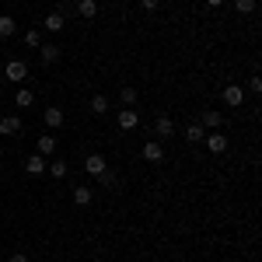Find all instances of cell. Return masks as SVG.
Returning a JSON list of instances; mask_svg holds the SVG:
<instances>
[{
  "label": "cell",
  "instance_id": "obj_18",
  "mask_svg": "<svg viewBox=\"0 0 262 262\" xmlns=\"http://www.w3.org/2000/svg\"><path fill=\"white\" fill-rule=\"evenodd\" d=\"M203 137H206V129H203L200 122H192V126H185V140H192V143H203Z\"/></svg>",
  "mask_w": 262,
  "mask_h": 262
},
{
  "label": "cell",
  "instance_id": "obj_19",
  "mask_svg": "<svg viewBox=\"0 0 262 262\" xmlns=\"http://www.w3.org/2000/svg\"><path fill=\"white\" fill-rule=\"evenodd\" d=\"M88 108H91V112H95V116H105V112H108V98H105V95H95V98H91V105H88Z\"/></svg>",
  "mask_w": 262,
  "mask_h": 262
},
{
  "label": "cell",
  "instance_id": "obj_8",
  "mask_svg": "<svg viewBox=\"0 0 262 262\" xmlns=\"http://www.w3.org/2000/svg\"><path fill=\"white\" fill-rule=\"evenodd\" d=\"M242 101H245L242 84H227V88H224V105H231V108H242Z\"/></svg>",
  "mask_w": 262,
  "mask_h": 262
},
{
  "label": "cell",
  "instance_id": "obj_7",
  "mask_svg": "<svg viewBox=\"0 0 262 262\" xmlns=\"http://www.w3.org/2000/svg\"><path fill=\"white\" fill-rule=\"evenodd\" d=\"M200 126L206 129V133H213V129H221V126H224V116L217 112V108H206V112L200 116Z\"/></svg>",
  "mask_w": 262,
  "mask_h": 262
},
{
  "label": "cell",
  "instance_id": "obj_3",
  "mask_svg": "<svg viewBox=\"0 0 262 262\" xmlns=\"http://www.w3.org/2000/svg\"><path fill=\"white\" fill-rule=\"evenodd\" d=\"M4 74H7V77H11L14 84L28 81V63H25V60H11L7 67H4Z\"/></svg>",
  "mask_w": 262,
  "mask_h": 262
},
{
  "label": "cell",
  "instance_id": "obj_9",
  "mask_svg": "<svg viewBox=\"0 0 262 262\" xmlns=\"http://www.w3.org/2000/svg\"><path fill=\"white\" fill-rule=\"evenodd\" d=\"M143 161L161 164V161H164V147H161L158 140H147V143H143Z\"/></svg>",
  "mask_w": 262,
  "mask_h": 262
},
{
  "label": "cell",
  "instance_id": "obj_6",
  "mask_svg": "<svg viewBox=\"0 0 262 262\" xmlns=\"http://www.w3.org/2000/svg\"><path fill=\"white\" fill-rule=\"evenodd\" d=\"M42 126H46V129H60V126H63V108H60V105H46Z\"/></svg>",
  "mask_w": 262,
  "mask_h": 262
},
{
  "label": "cell",
  "instance_id": "obj_22",
  "mask_svg": "<svg viewBox=\"0 0 262 262\" xmlns=\"http://www.w3.org/2000/svg\"><path fill=\"white\" fill-rule=\"evenodd\" d=\"M119 101H122V108H133V105H137V91H133V88H122Z\"/></svg>",
  "mask_w": 262,
  "mask_h": 262
},
{
  "label": "cell",
  "instance_id": "obj_2",
  "mask_svg": "<svg viewBox=\"0 0 262 262\" xmlns=\"http://www.w3.org/2000/svg\"><path fill=\"white\" fill-rule=\"evenodd\" d=\"M116 122H119V129H126V133H133V129L140 126V112H137V108H119V116H116Z\"/></svg>",
  "mask_w": 262,
  "mask_h": 262
},
{
  "label": "cell",
  "instance_id": "obj_10",
  "mask_svg": "<svg viewBox=\"0 0 262 262\" xmlns=\"http://www.w3.org/2000/svg\"><path fill=\"white\" fill-rule=\"evenodd\" d=\"M35 154H42V158H53V154H56V137H53V133H42L39 140H35Z\"/></svg>",
  "mask_w": 262,
  "mask_h": 262
},
{
  "label": "cell",
  "instance_id": "obj_21",
  "mask_svg": "<svg viewBox=\"0 0 262 262\" xmlns=\"http://www.w3.org/2000/svg\"><path fill=\"white\" fill-rule=\"evenodd\" d=\"M255 7H259V0H234V11L238 14H255Z\"/></svg>",
  "mask_w": 262,
  "mask_h": 262
},
{
  "label": "cell",
  "instance_id": "obj_17",
  "mask_svg": "<svg viewBox=\"0 0 262 262\" xmlns=\"http://www.w3.org/2000/svg\"><path fill=\"white\" fill-rule=\"evenodd\" d=\"M63 25H67V18H63L60 11H53V14H46V28H49V32H63Z\"/></svg>",
  "mask_w": 262,
  "mask_h": 262
},
{
  "label": "cell",
  "instance_id": "obj_4",
  "mask_svg": "<svg viewBox=\"0 0 262 262\" xmlns=\"http://www.w3.org/2000/svg\"><path fill=\"white\" fill-rule=\"evenodd\" d=\"M84 171H88V175H95V179H101V175L108 171V164H105L101 154H88V158H84Z\"/></svg>",
  "mask_w": 262,
  "mask_h": 262
},
{
  "label": "cell",
  "instance_id": "obj_13",
  "mask_svg": "<svg viewBox=\"0 0 262 262\" xmlns=\"http://www.w3.org/2000/svg\"><path fill=\"white\" fill-rule=\"evenodd\" d=\"M46 158H42V154H32V158H25V168H28V175H42V171H46Z\"/></svg>",
  "mask_w": 262,
  "mask_h": 262
},
{
  "label": "cell",
  "instance_id": "obj_24",
  "mask_svg": "<svg viewBox=\"0 0 262 262\" xmlns=\"http://www.w3.org/2000/svg\"><path fill=\"white\" fill-rule=\"evenodd\" d=\"M25 46H32V49H39V46H42V35L35 32V28H32V32H25Z\"/></svg>",
  "mask_w": 262,
  "mask_h": 262
},
{
  "label": "cell",
  "instance_id": "obj_27",
  "mask_svg": "<svg viewBox=\"0 0 262 262\" xmlns=\"http://www.w3.org/2000/svg\"><path fill=\"white\" fill-rule=\"evenodd\" d=\"M206 4H210V7H221V4H224V0H206Z\"/></svg>",
  "mask_w": 262,
  "mask_h": 262
},
{
  "label": "cell",
  "instance_id": "obj_12",
  "mask_svg": "<svg viewBox=\"0 0 262 262\" xmlns=\"http://www.w3.org/2000/svg\"><path fill=\"white\" fill-rule=\"evenodd\" d=\"M18 133H21L18 116H4V119H0V137H18Z\"/></svg>",
  "mask_w": 262,
  "mask_h": 262
},
{
  "label": "cell",
  "instance_id": "obj_20",
  "mask_svg": "<svg viewBox=\"0 0 262 262\" xmlns=\"http://www.w3.org/2000/svg\"><path fill=\"white\" fill-rule=\"evenodd\" d=\"M32 101H35V95H32V91H28V88H21L18 95H14V105H18V108H28V105H32Z\"/></svg>",
  "mask_w": 262,
  "mask_h": 262
},
{
  "label": "cell",
  "instance_id": "obj_23",
  "mask_svg": "<svg viewBox=\"0 0 262 262\" xmlns=\"http://www.w3.org/2000/svg\"><path fill=\"white\" fill-rule=\"evenodd\" d=\"M67 171H70L67 161H49V175H53V179H67Z\"/></svg>",
  "mask_w": 262,
  "mask_h": 262
},
{
  "label": "cell",
  "instance_id": "obj_11",
  "mask_svg": "<svg viewBox=\"0 0 262 262\" xmlns=\"http://www.w3.org/2000/svg\"><path fill=\"white\" fill-rule=\"evenodd\" d=\"M154 133H158V140L175 137V122H171V116H158V122H154Z\"/></svg>",
  "mask_w": 262,
  "mask_h": 262
},
{
  "label": "cell",
  "instance_id": "obj_25",
  "mask_svg": "<svg viewBox=\"0 0 262 262\" xmlns=\"http://www.w3.org/2000/svg\"><path fill=\"white\" fill-rule=\"evenodd\" d=\"M158 4H161V0H140L143 11H158Z\"/></svg>",
  "mask_w": 262,
  "mask_h": 262
},
{
  "label": "cell",
  "instance_id": "obj_26",
  "mask_svg": "<svg viewBox=\"0 0 262 262\" xmlns=\"http://www.w3.org/2000/svg\"><path fill=\"white\" fill-rule=\"evenodd\" d=\"M7 262H28V255H25V252H14V255H11Z\"/></svg>",
  "mask_w": 262,
  "mask_h": 262
},
{
  "label": "cell",
  "instance_id": "obj_14",
  "mask_svg": "<svg viewBox=\"0 0 262 262\" xmlns=\"http://www.w3.org/2000/svg\"><path fill=\"white\" fill-rule=\"evenodd\" d=\"M77 14H81L84 21L98 18V0H81V4H77Z\"/></svg>",
  "mask_w": 262,
  "mask_h": 262
},
{
  "label": "cell",
  "instance_id": "obj_5",
  "mask_svg": "<svg viewBox=\"0 0 262 262\" xmlns=\"http://www.w3.org/2000/svg\"><path fill=\"white\" fill-rule=\"evenodd\" d=\"M63 56V49L56 46V42H42L39 46V60H42V67H49V63H56Z\"/></svg>",
  "mask_w": 262,
  "mask_h": 262
},
{
  "label": "cell",
  "instance_id": "obj_15",
  "mask_svg": "<svg viewBox=\"0 0 262 262\" xmlns=\"http://www.w3.org/2000/svg\"><path fill=\"white\" fill-rule=\"evenodd\" d=\"M18 32V21L11 18V14H0V39H11Z\"/></svg>",
  "mask_w": 262,
  "mask_h": 262
},
{
  "label": "cell",
  "instance_id": "obj_1",
  "mask_svg": "<svg viewBox=\"0 0 262 262\" xmlns=\"http://www.w3.org/2000/svg\"><path fill=\"white\" fill-rule=\"evenodd\" d=\"M203 143H206V150H210V154H224V150L231 147V140L224 137L221 129H213V133H206V137H203Z\"/></svg>",
  "mask_w": 262,
  "mask_h": 262
},
{
  "label": "cell",
  "instance_id": "obj_16",
  "mask_svg": "<svg viewBox=\"0 0 262 262\" xmlns=\"http://www.w3.org/2000/svg\"><path fill=\"white\" fill-rule=\"evenodd\" d=\"M74 206H91V189L88 185H74Z\"/></svg>",
  "mask_w": 262,
  "mask_h": 262
}]
</instances>
